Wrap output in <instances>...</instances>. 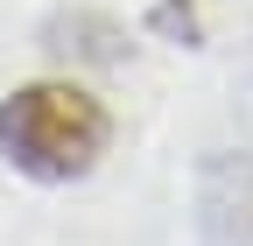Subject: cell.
<instances>
[{
  "label": "cell",
  "mask_w": 253,
  "mask_h": 246,
  "mask_svg": "<svg viewBox=\"0 0 253 246\" xmlns=\"http://www.w3.org/2000/svg\"><path fill=\"white\" fill-rule=\"evenodd\" d=\"M113 120L78 84H21L0 106V155L36 183H71L106 155Z\"/></svg>",
  "instance_id": "1"
}]
</instances>
